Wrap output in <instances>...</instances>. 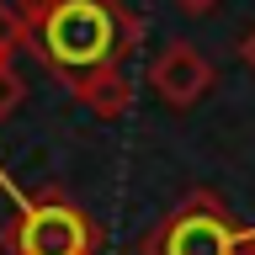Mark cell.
<instances>
[{"instance_id": "3957f363", "label": "cell", "mask_w": 255, "mask_h": 255, "mask_svg": "<svg viewBox=\"0 0 255 255\" xmlns=\"http://www.w3.org/2000/svg\"><path fill=\"white\" fill-rule=\"evenodd\" d=\"M138 255H255V223H239L218 191H186L138 239Z\"/></svg>"}, {"instance_id": "ba28073f", "label": "cell", "mask_w": 255, "mask_h": 255, "mask_svg": "<svg viewBox=\"0 0 255 255\" xmlns=\"http://www.w3.org/2000/svg\"><path fill=\"white\" fill-rule=\"evenodd\" d=\"M239 64H245V69H255V27L239 37Z\"/></svg>"}, {"instance_id": "5b68a950", "label": "cell", "mask_w": 255, "mask_h": 255, "mask_svg": "<svg viewBox=\"0 0 255 255\" xmlns=\"http://www.w3.org/2000/svg\"><path fill=\"white\" fill-rule=\"evenodd\" d=\"M69 96H75L85 112H96V117H123L128 107H133V85H128V64H107V69H91L85 80H75L69 85Z\"/></svg>"}, {"instance_id": "277c9868", "label": "cell", "mask_w": 255, "mask_h": 255, "mask_svg": "<svg viewBox=\"0 0 255 255\" xmlns=\"http://www.w3.org/2000/svg\"><path fill=\"white\" fill-rule=\"evenodd\" d=\"M143 80L154 85V96L170 112H186V107H197V101L218 85V69H213L191 43H165L154 59H149V75Z\"/></svg>"}, {"instance_id": "8992f818", "label": "cell", "mask_w": 255, "mask_h": 255, "mask_svg": "<svg viewBox=\"0 0 255 255\" xmlns=\"http://www.w3.org/2000/svg\"><path fill=\"white\" fill-rule=\"evenodd\" d=\"M21 43H27V21L16 16V5H0V64H11Z\"/></svg>"}, {"instance_id": "52a82bcc", "label": "cell", "mask_w": 255, "mask_h": 255, "mask_svg": "<svg viewBox=\"0 0 255 255\" xmlns=\"http://www.w3.org/2000/svg\"><path fill=\"white\" fill-rule=\"evenodd\" d=\"M16 101H21V80H16L11 64H0V117H5V112H16Z\"/></svg>"}, {"instance_id": "7a4b0ae2", "label": "cell", "mask_w": 255, "mask_h": 255, "mask_svg": "<svg viewBox=\"0 0 255 255\" xmlns=\"http://www.w3.org/2000/svg\"><path fill=\"white\" fill-rule=\"evenodd\" d=\"M107 234L64 186L21 191L0 223V255H101Z\"/></svg>"}, {"instance_id": "9c48e42d", "label": "cell", "mask_w": 255, "mask_h": 255, "mask_svg": "<svg viewBox=\"0 0 255 255\" xmlns=\"http://www.w3.org/2000/svg\"><path fill=\"white\" fill-rule=\"evenodd\" d=\"M175 5H181V11H186V16H207V11H213V5H218V0H175Z\"/></svg>"}, {"instance_id": "6da1fadb", "label": "cell", "mask_w": 255, "mask_h": 255, "mask_svg": "<svg viewBox=\"0 0 255 255\" xmlns=\"http://www.w3.org/2000/svg\"><path fill=\"white\" fill-rule=\"evenodd\" d=\"M138 37L143 16L128 11L123 0H48V11L27 27V48L64 85H75L107 64H128Z\"/></svg>"}]
</instances>
